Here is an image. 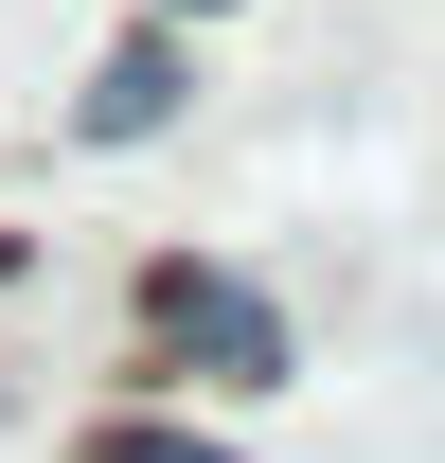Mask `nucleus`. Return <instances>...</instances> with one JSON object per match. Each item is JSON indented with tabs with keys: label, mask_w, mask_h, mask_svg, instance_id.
Segmentation results:
<instances>
[{
	"label": "nucleus",
	"mask_w": 445,
	"mask_h": 463,
	"mask_svg": "<svg viewBox=\"0 0 445 463\" xmlns=\"http://www.w3.org/2000/svg\"><path fill=\"white\" fill-rule=\"evenodd\" d=\"M161 339L214 356V374H285V321H268L250 286H214V268H161Z\"/></svg>",
	"instance_id": "1"
},
{
	"label": "nucleus",
	"mask_w": 445,
	"mask_h": 463,
	"mask_svg": "<svg viewBox=\"0 0 445 463\" xmlns=\"http://www.w3.org/2000/svg\"><path fill=\"white\" fill-rule=\"evenodd\" d=\"M161 108H178V54H161V36H125V54H108V90H90V143H143Z\"/></svg>",
	"instance_id": "2"
},
{
	"label": "nucleus",
	"mask_w": 445,
	"mask_h": 463,
	"mask_svg": "<svg viewBox=\"0 0 445 463\" xmlns=\"http://www.w3.org/2000/svg\"><path fill=\"white\" fill-rule=\"evenodd\" d=\"M90 463H232V446H196V428H108Z\"/></svg>",
	"instance_id": "3"
}]
</instances>
